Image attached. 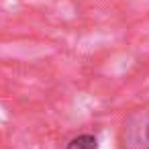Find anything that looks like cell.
<instances>
[{
	"label": "cell",
	"mask_w": 149,
	"mask_h": 149,
	"mask_svg": "<svg viewBox=\"0 0 149 149\" xmlns=\"http://www.w3.org/2000/svg\"><path fill=\"white\" fill-rule=\"evenodd\" d=\"M65 149H98V141L94 135H78L74 139H70V143L65 145Z\"/></svg>",
	"instance_id": "7a4b0ae2"
},
{
	"label": "cell",
	"mask_w": 149,
	"mask_h": 149,
	"mask_svg": "<svg viewBox=\"0 0 149 149\" xmlns=\"http://www.w3.org/2000/svg\"><path fill=\"white\" fill-rule=\"evenodd\" d=\"M120 149H149V102L133 108L118 131Z\"/></svg>",
	"instance_id": "6da1fadb"
}]
</instances>
